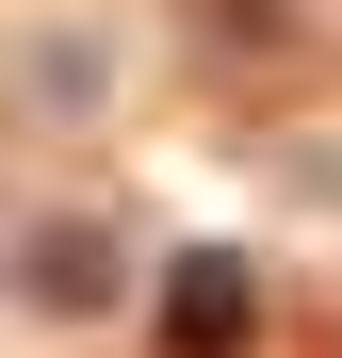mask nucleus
Wrapping results in <instances>:
<instances>
[{"mask_svg":"<svg viewBox=\"0 0 342 358\" xmlns=\"http://www.w3.org/2000/svg\"><path fill=\"white\" fill-rule=\"evenodd\" d=\"M245 310H261L245 261H180V310H163V326H180V358H228V342H245Z\"/></svg>","mask_w":342,"mask_h":358,"instance_id":"f257e3e1","label":"nucleus"}]
</instances>
